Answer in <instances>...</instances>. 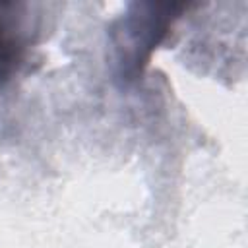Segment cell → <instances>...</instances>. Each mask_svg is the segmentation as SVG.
I'll use <instances>...</instances> for the list:
<instances>
[{"label": "cell", "mask_w": 248, "mask_h": 248, "mask_svg": "<svg viewBox=\"0 0 248 248\" xmlns=\"http://www.w3.org/2000/svg\"><path fill=\"white\" fill-rule=\"evenodd\" d=\"M157 10L159 6L153 4L140 6V14H132L124 21L126 43H122V64L128 72H136L145 64L151 50L159 45L172 21V17H169L172 6H169L165 14H159Z\"/></svg>", "instance_id": "1"}, {"label": "cell", "mask_w": 248, "mask_h": 248, "mask_svg": "<svg viewBox=\"0 0 248 248\" xmlns=\"http://www.w3.org/2000/svg\"><path fill=\"white\" fill-rule=\"evenodd\" d=\"M21 60V46L0 21V85L16 72Z\"/></svg>", "instance_id": "2"}]
</instances>
